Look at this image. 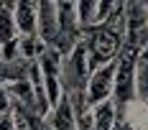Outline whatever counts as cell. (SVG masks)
Wrapping results in <instances>:
<instances>
[{"mask_svg":"<svg viewBox=\"0 0 148 130\" xmlns=\"http://www.w3.org/2000/svg\"><path fill=\"white\" fill-rule=\"evenodd\" d=\"M135 54L130 49H123L115 59V87H112V105L118 110V120L128 115V110L138 102L135 89Z\"/></svg>","mask_w":148,"mask_h":130,"instance_id":"cell-1","label":"cell"},{"mask_svg":"<svg viewBox=\"0 0 148 130\" xmlns=\"http://www.w3.org/2000/svg\"><path fill=\"white\" fill-rule=\"evenodd\" d=\"M82 46H84V54H87L92 72L105 66V64H112L118 59V54L123 51V41H118L112 33H107L105 26L82 31Z\"/></svg>","mask_w":148,"mask_h":130,"instance_id":"cell-2","label":"cell"},{"mask_svg":"<svg viewBox=\"0 0 148 130\" xmlns=\"http://www.w3.org/2000/svg\"><path fill=\"white\" fill-rule=\"evenodd\" d=\"M89 77H92V69H89L84 46L79 41L74 46L72 54H66V56L61 59V89H64V94H66V97H72V94H84Z\"/></svg>","mask_w":148,"mask_h":130,"instance_id":"cell-3","label":"cell"},{"mask_svg":"<svg viewBox=\"0 0 148 130\" xmlns=\"http://www.w3.org/2000/svg\"><path fill=\"white\" fill-rule=\"evenodd\" d=\"M148 46V10L146 3H125V46L140 51Z\"/></svg>","mask_w":148,"mask_h":130,"instance_id":"cell-4","label":"cell"},{"mask_svg":"<svg viewBox=\"0 0 148 130\" xmlns=\"http://www.w3.org/2000/svg\"><path fill=\"white\" fill-rule=\"evenodd\" d=\"M36 64H38V74H41V84H44L46 100L54 107L61 100V94H64V89H61V56L56 51L46 49L44 54L36 59Z\"/></svg>","mask_w":148,"mask_h":130,"instance_id":"cell-5","label":"cell"},{"mask_svg":"<svg viewBox=\"0 0 148 130\" xmlns=\"http://www.w3.org/2000/svg\"><path fill=\"white\" fill-rule=\"evenodd\" d=\"M112 87H115V61L92 72V77L87 82V89H84L87 110H92V107H97V105H102L107 100H112Z\"/></svg>","mask_w":148,"mask_h":130,"instance_id":"cell-6","label":"cell"},{"mask_svg":"<svg viewBox=\"0 0 148 130\" xmlns=\"http://www.w3.org/2000/svg\"><path fill=\"white\" fill-rule=\"evenodd\" d=\"M36 36L44 41L46 49H51V46H54L56 36H59V8H56V3H38Z\"/></svg>","mask_w":148,"mask_h":130,"instance_id":"cell-7","label":"cell"},{"mask_svg":"<svg viewBox=\"0 0 148 130\" xmlns=\"http://www.w3.org/2000/svg\"><path fill=\"white\" fill-rule=\"evenodd\" d=\"M44 125L49 130H77V115L66 94H61V100L49 110V115L44 117Z\"/></svg>","mask_w":148,"mask_h":130,"instance_id":"cell-8","label":"cell"},{"mask_svg":"<svg viewBox=\"0 0 148 130\" xmlns=\"http://www.w3.org/2000/svg\"><path fill=\"white\" fill-rule=\"evenodd\" d=\"M13 18L18 36H36V23H38V3H15Z\"/></svg>","mask_w":148,"mask_h":130,"instance_id":"cell-9","label":"cell"},{"mask_svg":"<svg viewBox=\"0 0 148 130\" xmlns=\"http://www.w3.org/2000/svg\"><path fill=\"white\" fill-rule=\"evenodd\" d=\"M89 115H92L95 130H115V125H118V110H115L112 100L102 102V105H97V107H92Z\"/></svg>","mask_w":148,"mask_h":130,"instance_id":"cell-10","label":"cell"},{"mask_svg":"<svg viewBox=\"0 0 148 130\" xmlns=\"http://www.w3.org/2000/svg\"><path fill=\"white\" fill-rule=\"evenodd\" d=\"M135 89H138V102L148 107V46L135 54Z\"/></svg>","mask_w":148,"mask_h":130,"instance_id":"cell-11","label":"cell"},{"mask_svg":"<svg viewBox=\"0 0 148 130\" xmlns=\"http://www.w3.org/2000/svg\"><path fill=\"white\" fill-rule=\"evenodd\" d=\"M97 18H100V3H95V0L77 3V23H79L82 31L95 28L97 26Z\"/></svg>","mask_w":148,"mask_h":130,"instance_id":"cell-12","label":"cell"},{"mask_svg":"<svg viewBox=\"0 0 148 130\" xmlns=\"http://www.w3.org/2000/svg\"><path fill=\"white\" fill-rule=\"evenodd\" d=\"M13 110V102H10V94H8V87L0 82V115L10 112Z\"/></svg>","mask_w":148,"mask_h":130,"instance_id":"cell-13","label":"cell"}]
</instances>
